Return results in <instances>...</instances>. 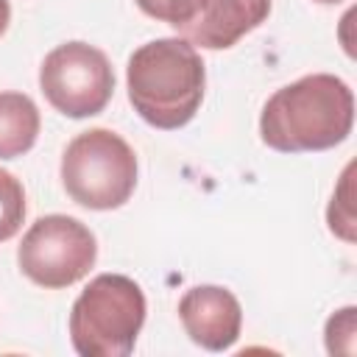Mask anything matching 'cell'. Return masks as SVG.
<instances>
[{"instance_id": "cell-1", "label": "cell", "mask_w": 357, "mask_h": 357, "mask_svg": "<svg viewBox=\"0 0 357 357\" xmlns=\"http://www.w3.org/2000/svg\"><path fill=\"white\" fill-rule=\"evenodd\" d=\"M354 126V92L332 73L304 75L276 89L259 114V137L279 153H315L340 145Z\"/></svg>"}, {"instance_id": "cell-2", "label": "cell", "mask_w": 357, "mask_h": 357, "mask_svg": "<svg viewBox=\"0 0 357 357\" xmlns=\"http://www.w3.org/2000/svg\"><path fill=\"white\" fill-rule=\"evenodd\" d=\"M204 86V59L198 47L181 36L139 45L126 67V89L134 112L162 131H176L195 117Z\"/></svg>"}, {"instance_id": "cell-3", "label": "cell", "mask_w": 357, "mask_h": 357, "mask_svg": "<svg viewBox=\"0 0 357 357\" xmlns=\"http://www.w3.org/2000/svg\"><path fill=\"white\" fill-rule=\"evenodd\" d=\"M145 293L123 273L95 276L70 310V340L81 357H128L145 324Z\"/></svg>"}, {"instance_id": "cell-4", "label": "cell", "mask_w": 357, "mask_h": 357, "mask_svg": "<svg viewBox=\"0 0 357 357\" xmlns=\"http://www.w3.org/2000/svg\"><path fill=\"white\" fill-rule=\"evenodd\" d=\"M61 184L64 192L84 209H117L134 195L137 156L112 128L81 131L64 148Z\"/></svg>"}, {"instance_id": "cell-5", "label": "cell", "mask_w": 357, "mask_h": 357, "mask_svg": "<svg viewBox=\"0 0 357 357\" xmlns=\"http://www.w3.org/2000/svg\"><path fill=\"white\" fill-rule=\"evenodd\" d=\"M98 259V240L86 223L70 215H45L31 223L17 248L20 271L45 290L81 282Z\"/></svg>"}, {"instance_id": "cell-6", "label": "cell", "mask_w": 357, "mask_h": 357, "mask_svg": "<svg viewBox=\"0 0 357 357\" xmlns=\"http://www.w3.org/2000/svg\"><path fill=\"white\" fill-rule=\"evenodd\" d=\"M39 89L64 117H92L112 100L114 70L100 47L78 39L64 42L45 56L39 67Z\"/></svg>"}, {"instance_id": "cell-7", "label": "cell", "mask_w": 357, "mask_h": 357, "mask_svg": "<svg viewBox=\"0 0 357 357\" xmlns=\"http://www.w3.org/2000/svg\"><path fill=\"white\" fill-rule=\"evenodd\" d=\"M178 318L190 340L206 351H226L243 329V307L237 296L220 284L190 287L178 298Z\"/></svg>"}, {"instance_id": "cell-8", "label": "cell", "mask_w": 357, "mask_h": 357, "mask_svg": "<svg viewBox=\"0 0 357 357\" xmlns=\"http://www.w3.org/2000/svg\"><path fill=\"white\" fill-rule=\"evenodd\" d=\"M271 14V0H198L195 14L178 28L192 47L226 50L259 28Z\"/></svg>"}, {"instance_id": "cell-9", "label": "cell", "mask_w": 357, "mask_h": 357, "mask_svg": "<svg viewBox=\"0 0 357 357\" xmlns=\"http://www.w3.org/2000/svg\"><path fill=\"white\" fill-rule=\"evenodd\" d=\"M39 109L25 92H0V159H17L36 145Z\"/></svg>"}, {"instance_id": "cell-10", "label": "cell", "mask_w": 357, "mask_h": 357, "mask_svg": "<svg viewBox=\"0 0 357 357\" xmlns=\"http://www.w3.org/2000/svg\"><path fill=\"white\" fill-rule=\"evenodd\" d=\"M25 220V190L22 181L0 167V243L11 240Z\"/></svg>"}, {"instance_id": "cell-11", "label": "cell", "mask_w": 357, "mask_h": 357, "mask_svg": "<svg viewBox=\"0 0 357 357\" xmlns=\"http://www.w3.org/2000/svg\"><path fill=\"white\" fill-rule=\"evenodd\" d=\"M351 170L354 165H349L340 176V184L329 201V209H326V223H329V231L337 234L340 240L346 243H354V209H351Z\"/></svg>"}, {"instance_id": "cell-12", "label": "cell", "mask_w": 357, "mask_h": 357, "mask_svg": "<svg viewBox=\"0 0 357 357\" xmlns=\"http://www.w3.org/2000/svg\"><path fill=\"white\" fill-rule=\"evenodd\" d=\"M354 335H357V307H343L329 315L324 337L329 354H354Z\"/></svg>"}, {"instance_id": "cell-13", "label": "cell", "mask_w": 357, "mask_h": 357, "mask_svg": "<svg viewBox=\"0 0 357 357\" xmlns=\"http://www.w3.org/2000/svg\"><path fill=\"white\" fill-rule=\"evenodd\" d=\"M134 3L139 6L142 14H148L159 22H167L176 31L192 20L195 6H198V0H134Z\"/></svg>"}, {"instance_id": "cell-14", "label": "cell", "mask_w": 357, "mask_h": 357, "mask_svg": "<svg viewBox=\"0 0 357 357\" xmlns=\"http://www.w3.org/2000/svg\"><path fill=\"white\" fill-rule=\"evenodd\" d=\"M8 22H11V6H8V0H0V36L6 33Z\"/></svg>"}, {"instance_id": "cell-15", "label": "cell", "mask_w": 357, "mask_h": 357, "mask_svg": "<svg viewBox=\"0 0 357 357\" xmlns=\"http://www.w3.org/2000/svg\"><path fill=\"white\" fill-rule=\"evenodd\" d=\"M315 3H324V6H332V3H340V0H315Z\"/></svg>"}]
</instances>
